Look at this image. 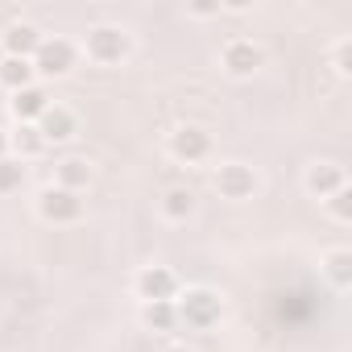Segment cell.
I'll use <instances>...</instances> for the list:
<instances>
[{
    "mask_svg": "<svg viewBox=\"0 0 352 352\" xmlns=\"http://www.w3.org/2000/svg\"><path fill=\"white\" fill-rule=\"evenodd\" d=\"M191 17H220V5H195Z\"/></svg>",
    "mask_w": 352,
    "mask_h": 352,
    "instance_id": "7402d4cb",
    "label": "cell"
},
{
    "mask_svg": "<svg viewBox=\"0 0 352 352\" xmlns=\"http://www.w3.org/2000/svg\"><path fill=\"white\" fill-rule=\"evenodd\" d=\"M220 67L232 79H253L265 67V46L253 42V38H245V34H236V38H228L220 46Z\"/></svg>",
    "mask_w": 352,
    "mask_h": 352,
    "instance_id": "52a82bcc",
    "label": "cell"
},
{
    "mask_svg": "<svg viewBox=\"0 0 352 352\" xmlns=\"http://www.w3.org/2000/svg\"><path fill=\"white\" fill-rule=\"evenodd\" d=\"M34 75H38V83H46V79H63V75H71L75 71V63H79V46L71 42V38H42V46L34 50Z\"/></svg>",
    "mask_w": 352,
    "mask_h": 352,
    "instance_id": "277c9868",
    "label": "cell"
},
{
    "mask_svg": "<svg viewBox=\"0 0 352 352\" xmlns=\"http://www.w3.org/2000/svg\"><path fill=\"white\" fill-rule=\"evenodd\" d=\"M323 208H327V216H331L336 224H352V187H344V191L327 195V199H323Z\"/></svg>",
    "mask_w": 352,
    "mask_h": 352,
    "instance_id": "44dd1931",
    "label": "cell"
},
{
    "mask_svg": "<svg viewBox=\"0 0 352 352\" xmlns=\"http://www.w3.org/2000/svg\"><path fill=\"white\" fill-rule=\"evenodd\" d=\"M174 311H179V323H187L191 331H212L224 319V298L212 286H187L174 298Z\"/></svg>",
    "mask_w": 352,
    "mask_h": 352,
    "instance_id": "7a4b0ae2",
    "label": "cell"
},
{
    "mask_svg": "<svg viewBox=\"0 0 352 352\" xmlns=\"http://www.w3.org/2000/svg\"><path fill=\"white\" fill-rule=\"evenodd\" d=\"M319 270H323V278H327L336 290H348V286H352V249H344V245L327 249V253L319 257Z\"/></svg>",
    "mask_w": 352,
    "mask_h": 352,
    "instance_id": "2e32d148",
    "label": "cell"
},
{
    "mask_svg": "<svg viewBox=\"0 0 352 352\" xmlns=\"http://www.w3.org/2000/svg\"><path fill=\"white\" fill-rule=\"evenodd\" d=\"M25 174H30V170H25L21 157H13V153L0 157V195H17V191L25 187Z\"/></svg>",
    "mask_w": 352,
    "mask_h": 352,
    "instance_id": "d6986e66",
    "label": "cell"
},
{
    "mask_svg": "<svg viewBox=\"0 0 352 352\" xmlns=\"http://www.w3.org/2000/svg\"><path fill=\"white\" fill-rule=\"evenodd\" d=\"M34 212H38V220H42V224L71 228V224H79V220L87 216V204H83V195L63 191V187H54V183H50V187H42V191H38Z\"/></svg>",
    "mask_w": 352,
    "mask_h": 352,
    "instance_id": "3957f363",
    "label": "cell"
},
{
    "mask_svg": "<svg viewBox=\"0 0 352 352\" xmlns=\"http://www.w3.org/2000/svg\"><path fill=\"white\" fill-rule=\"evenodd\" d=\"M141 323L149 331H174L179 327V311H174V302H141Z\"/></svg>",
    "mask_w": 352,
    "mask_h": 352,
    "instance_id": "ac0fdd59",
    "label": "cell"
},
{
    "mask_svg": "<svg viewBox=\"0 0 352 352\" xmlns=\"http://www.w3.org/2000/svg\"><path fill=\"white\" fill-rule=\"evenodd\" d=\"M302 187H307V195L311 199H327V195H336V191H344L348 187V170L340 166V162H311L307 166V174H302Z\"/></svg>",
    "mask_w": 352,
    "mask_h": 352,
    "instance_id": "9c48e42d",
    "label": "cell"
},
{
    "mask_svg": "<svg viewBox=\"0 0 352 352\" xmlns=\"http://www.w3.org/2000/svg\"><path fill=\"white\" fill-rule=\"evenodd\" d=\"M38 75H34V63L30 58H9V54H0V87H5L9 96L34 87Z\"/></svg>",
    "mask_w": 352,
    "mask_h": 352,
    "instance_id": "9a60e30c",
    "label": "cell"
},
{
    "mask_svg": "<svg viewBox=\"0 0 352 352\" xmlns=\"http://www.w3.org/2000/svg\"><path fill=\"white\" fill-rule=\"evenodd\" d=\"M38 133H42L46 149H50V145H67V141H75V133H79V116H75L67 104H50V108L42 112V120H38Z\"/></svg>",
    "mask_w": 352,
    "mask_h": 352,
    "instance_id": "30bf717a",
    "label": "cell"
},
{
    "mask_svg": "<svg viewBox=\"0 0 352 352\" xmlns=\"http://www.w3.org/2000/svg\"><path fill=\"white\" fill-rule=\"evenodd\" d=\"M13 149H9V129H0V157H9Z\"/></svg>",
    "mask_w": 352,
    "mask_h": 352,
    "instance_id": "603a6c76",
    "label": "cell"
},
{
    "mask_svg": "<svg viewBox=\"0 0 352 352\" xmlns=\"http://www.w3.org/2000/svg\"><path fill=\"white\" fill-rule=\"evenodd\" d=\"M50 104H54V100H50V87H46V83H34V87H25V91L9 96V116H13L17 124H38Z\"/></svg>",
    "mask_w": 352,
    "mask_h": 352,
    "instance_id": "8fae6325",
    "label": "cell"
},
{
    "mask_svg": "<svg viewBox=\"0 0 352 352\" xmlns=\"http://www.w3.org/2000/svg\"><path fill=\"white\" fill-rule=\"evenodd\" d=\"M9 149H13V157L30 162V157H42L46 153V141H42L38 124H13L9 129Z\"/></svg>",
    "mask_w": 352,
    "mask_h": 352,
    "instance_id": "e0dca14e",
    "label": "cell"
},
{
    "mask_svg": "<svg viewBox=\"0 0 352 352\" xmlns=\"http://www.w3.org/2000/svg\"><path fill=\"white\" fill-rule=\"evenodd\" d=\"M162 352H191L187 344H174V348H162Z\"/></svg>",
    "mask_w": 352,
    "mask_h": 352,
    "instance_id": "cb8c5ba5",
    "label": "cell"
},
{
    "mask_svg": "<svg viewBox=\"0 0 352 352\" xmlns=\"http://www.w3.org/2000/svg\"><path fill=\"white\" fill-rule=\"evenodd\" d=\"M212 187H216V195L228 199V204H249V199L257 195L261 179H257V170H253L249 162H220V166L212 170Z\"/></svg>",
    "mask_w": 352,
    "mask_h": 352,
    "instance_id": "5b68a950",
    "label": "cell"
},
{
    "mask_svg": "<svg viewBox=\"0 0 352 352\" xmlns=\"http://www.w3.org/2000/svg\"><path fill=\"white\" fill-rule=\"evenodd\" d=\"M162 220H170V224H187L195 212H199V195L191 191V187H170L166 195H162Z\"/></svg>",
    "mask_w": 352,
    "mask_h": 352,
    "instance_id": "5bb4252c",
    "label": "cell"
},
{
    "mask_svg": "<svg viewBox=\"0 0 352 352\" xmlns=\"http://www.w3.org/2000/svg\"><path fill=\"white\" fill-rule=\"evenodd\" d=\"M166 153L183 166H199V162L212 157V133L204 124H179L166 137Z\"/></svg>",
    "mask_w": 352,
    "mask_h": 352,
    "instance_id": "ba28073f",
    "label": "cell"
},
{
    "mask_svg": "<svg viewBox=\"0 0 352 352\" xmlns=\"http://www.w3.org/2000/svg\"><path fill=\"white\" fill-rule=\"evenodd\" d=\"M179 290H183V282L170 265H141L133 274V298L137 302H174Z\"/></svg>",
    "mask_w": 352,
    "mask_h": 352,
    "instance_id": "8992f818",
    "label": "cell"
},
{
    "mask_svg": "<svg viewBox=\"0 0 352 352\" xmlns=\"http://www.w3.org/2000/svg\"><path fill=\"white\" fill-rule=\"evenodd\" d=\"M331 71H336V79H352V38L344 34V38H336L331 42Z\"/></svg>",
    "mask_w": 352,
    "mask_h": 352,
    "instance_id": "ffe728a7",
    "label": "cell"
},
{
    "mask_svg": "<svg viewBox=\"0 0 352 352\" xmlns=\"http://www.w3.org/2000/svg\"><path fill=\"white\" fill-rule=\"evenodd\" d=\"M42 30L34 21H13L5 34H0V54H9V58H34V50L42 46Z\"/></svg>",
    "mask_w": 352,
    "mask_h": 352,
    "instance_id": "7c38bea8",
    "label": "cell"
},
{
    "mask_svg": "<svg viewBox=\"0 0 352 352\" xmlns=\"http://www.w3.org/2000/svg\"><path fill=\"white\" fill-rule=\"evenodd\" d=\"M79 50H83L87 63H96V67H120V63L133 54V34H129L124 25H116V21H100V25H87Z\"/></svg>",
    "mask_w": 352,
    "mask_h": 352,
    "instance_id": "6da1fadb",
    "label": "cell"
},
{
    "mask_svg": "<svg viewBox=\"0 0 352 352\" xmlns=\"http://www.w3.org/2000/svg\"><path fill=\"white\" fill-rule=\"evenodd\" d=\"M91 179H96V166H91L87 157H79V153H67V157L54 166V187H63V191L83 195V191L91 187Z\"/></svg>",
    "mask_w": 352,
    "mask_h": 352,
    "instance_id": "4fadbf2b",
    "label": "cell"
}]
</instances>
